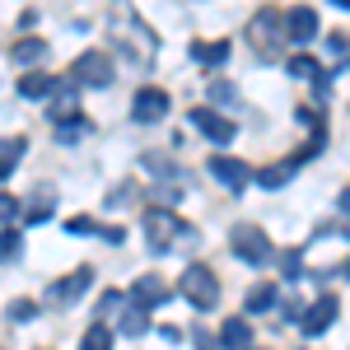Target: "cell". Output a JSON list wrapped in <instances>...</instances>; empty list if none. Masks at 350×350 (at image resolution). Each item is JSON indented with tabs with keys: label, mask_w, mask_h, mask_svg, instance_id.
<instances>
[{
	"label": "cell",
	"mask_w": 350,
	"mask_h": 350,
	"mask_svg": "<svg viewBox=\"0 0 350 350\" xmlns=\"http://www.w3.org/2000/svg\"><path fill=\"white\" fill-rule=\"evenodd\" d=\"M112 38H117V47L131 56L135 66H150V61H154V52H159V38L140 24V14H126L122 24H112Z\"/></svg>",
	"instance_id": "obj_1"
},
{
	"label": "cell",
	"mask_w": 350,
	"mask_h": 350,
	"mask_svg": "<svg viewBox=\"0 0 350 350\" xmlns=\"http://www.w3.org/2000/svg\"><path fill=\"white\" fill-rule=\"evenodd\" d=\"M247 42H252L262 56H275V52H280V42H285V14H280L275 5L257 10L252 24H247Z\"/></svg>",
	"instance_id": "obj_2"
},
{
	"label": "cell",
	"mask_w": 350,
	"mask_h": 350,
	"mask_svg": "<svg viewBox=\"0 0 350 350\" xmlns=\"http://www.w3.org/2000/svg\"><path fill=\"white\" fill-rule=\"evenodd\" d=\"M229 247L239 252L243 262H252V267H267L271 257H275V247H271V239H267V229H257V224H234V234H229Z\"/></svg>",
	"instance_id": "obj_3"
},
{
	"label": "cell",
	"mask_w": 350,
	"mask_h": 350,
	"mask_svg": "<svg viewBox=\"0 0 350 350\" xmlns=\"http://www.w3.org/2000/svg\"><path fill=\"white\" fill-rule=\"evenodd\" d=\"M140 229H145V243H150L154 252H168V247H173V239L183 234V219L173 215V211H163V206H145Z\"/></svg>",
	"instance_id": "obj_4"
},
{
	"label": "cell",
	"mask_w": 350,
	"mask_h": 350,
	"mask_svg": "<svg viewBox=\"0 0 350 350\" xmlns=\"http://www.w3.org/2000/svg\"><path fill=\"white\" fill-rule=\"evenodd\" d=\"M183 295H187L201 313H211V308L219 304V275L211 267H201V262H196V267L183 271Z\"/></svg>",
	"instance_id": "obj_5"
},
{
	"label": "cell",
	"mask_w": 350,
	"mask_h": 350,
	"mask_svg": "<svg viewBox=\"0 0 350 350\" xmlns=\"http://www.w3.org/2000/svg\"><path fill=\"white\" fill-rule=\"evenodd\" d=\"M70 80L84 84V89H108L112 84V56L108 52H84L75 61V75Z\"/></svg>",
	"instance_id": "obj_6"
},
{
	"label": "cell",
	"mask_w": 350,
	"mask_h": 350,
	"mask_svg": "<svg viewBox=\"0 0 350 350\" xmlns=\"http://www.w3.org/2000/svg\"><path fill=\"white\" fill-rule=\"evenodd\" d=\"M47 112H52V122H61V126H66V122H80V84L75 80H56Z\"/></svg>",
	"instance_id": "obj_7"
},
{
	"label": "cell",
	"mask_w": 350,
	"mask_h": 350,
	"mask_svg": "<svg viewBox=\"0 0 350 350\" xmlns=\"http://www.w3.org/2000/svg\"><path fill=\"white\" fill-rule=\"evenodd\" d=\"M89 285H94V267H75L70 275H61V280H56L47 299H52L56 308H66V304H80Z\"/></svg>",
	"instance_id": "obj_8"
},
{
	"label": "cell",
	"mask_w": 350,
	"mask_h": 350,
	"mask_svg": "<svg viewBox=\"0 0 350 350\" xmlns=\"http://www.w3.org/2000/svg\"><path fill=\"white\" fill-rule=\"evenodd\" d=\"M206 168H211V178H215L224 191H243L247 183H252V168H247L243 159H229V154H215Z\"/></svg>",
	"instance_id": "obj_9"
},
{
	"label": "cell",
	"mask_w": 350,
	"mask_h": 350,
	"mask_svg": "<svg viewBox=\"0 0 350 350\" xmlns=\"http://www.w3.org/2000/svg\"><path fill=\"white\" fill-rule=\"evenodd\" d=\"M131 117L145 122V126L163 122V117H168V94H163V89H140V94L131 98Z\"/></svg>",
	"instance_id": "obj_10"
},
{
	"label": "cell",
	"mask_w": 350,
	"mask_h": 350,
	"mask_svg": "<svg viewBox=\"0 0 350 350\" xmlns=\"http://www.w3.org/2000/svg\"><path fill=\"white\" fill-rule=\"evenodd\" d=\"M191 126L201 135H211L215 145H229V140H234V122L219 117V112H211V108H191Z\"/></svg>",
	"instance_id": "obj_11"
},
{
	"label": "cell",
	"mask_w": 350,
	"mask_h": 350,
	"mask_svg": "<svg viewBox=\"0 0 350 350\" xmlns=\"http://www.w3.org/2000/svg\"><path fill=\"white\" fill-rule=\"evenodd\" d=\"M285 38H290V42H313V38H318V14H313L308 5H295V10L285 14Z\"/></svg>",
	"instance_id": "obj_12"
},
{
	"label": "cell",
	"mask_w": 350,
	"mask_h": 350,
	"mask_svg": "<svg viewBox=\"0 0 350 350\" xmlns=\"http://www.w3.org/2000/svg\"><path fill=\"white\" fill-rule=\"evenodd\" d=\"M336 318H341V304H336L332 295H323L313 308H308V313H304V332H308V336H323V332L336 323Z\"/></svg>",
	"instance_id": "obj_13"
},
{
	"label": "cell",
	"mask_w": 350,
	"mask_h": 350,
	"mask_svg": "<svg viewBox=\"0 0 350 350\" xmlns=\"http://www.w3.org/2000/svg\"><path fill=\"white\" fill-rule=\"evenodd\" d=\"M168 295H173V290L163 285L159 275H140L131 285V304H140V308H154V304H163Z\"/></svg>",
	"instance_id": "obj_14"
},
{
	"label": "cell",
	"mask_w": 350,
	"mask_h": 350,
	"mask_svg": "<svg viewBox=\"0 0 350 350\" xmlns=\"http://www.w3.org/2000/svg\"><path fill=\"white\" fill-rule=\"evenodd\" d=\"M10 61H14V66H24V70H38V66L47 61V42H42V38H24V42H14Z\"/></svg>",
	"instance_id": "obj_15"
},
{
	"label": "cell",
	"mask_w": 350,
	"mask_h": 350,
	"mask_svg": "<svg viewBox=\"0 0 350 350\" xmlns=\"http://www.w3.org/2000/svg\"><path fill=\"white\" fill-rule=\"evenodd\" d=\"M219 346L224 350H247L252 346V327H247V318H229V323L219 327Z\"/></svg>",
	"instance_id": "obj_16"
},
{
	"label": "cell",
	"mask_w": 350,
	"mask_h": 350,
	"mask_svg": "<svg viewBox=\"0 0 350 350\" xmlns=\"http://www.w3.org/2000/svg\"><path fill=\"white\" fill-rule=\"evenodd\" d=\"M295 168H299V159H280V163H271V168H262V173H252V178H257V187L275 191V187H285V183L295 178Z\"/></svg>",
	"instance_id": "obj_17"
},
{
	"label": "cell",
	"mask_w": 350,
	"mask_h": 350,
	"mask_svg": "<svg viewBox=\"0 0 350 350\" xmlns=\"http://www.w3.org/2000/svg\"><path fill=\"white\" fill-rule=\"evenodd\" d=\"M52 75H47V70H24V75H19V98H47V94H52Z\"/></svg>",
	"instance_id": "obj_18"
},
{
	"label": "cell",
	"mask_w": 350,
	"mask_h": 350,
	"mask_svg": "<svg viewBox=\"0 0 350 350\" xmlns=\"http://www.w3.org/2000/svg\"><path fill=\"white\" fill-rule=\"evenodd\" d=\"M191 61L196 66H224L229 61V42L219 38V42H191Z\"/></svg>",
	"instance_id": "obj_19"
},
{
	"label": "cell",
	"mask_w": 350,
	"mask_h": 350,
	"mask_svg": "<svg viewBox=\"0 0 350 350\" xmlns=\"http://www.w3.org/2000/svg\"><path fill=\"white\" fill-rule=\"evenodd\" d=\"M122 332H126V336H145V327H150V308H140V304H126V308H122Z\"/></svg>",
	"instance_id": "obj_20"
},
{
	"label": "cell",
	"mask_w": 350,
	"mask_h": 350,
	"mask_svg": "<svg viewBox=\"0 0 350 350\" xmlns=\"http://www.w3.org/2000/svg\"><path fill=\"white\" fill-rule=\"evenodd\" d=\"M19 159H24V140H19V135H5V140H0V178H10Z\"/></svg>",
	"instance_id": "obj_21"
},
{
	"label": "cell",
	"mask_w": 350,
	"mask_h": 350,
	"mask_svg": "<svg viewBox=\"0 0 350 350\" xmlns=\"http://www.w3.org/2000/svg\"><path fill=\"white\" fill-rule=\"evenodd\" d=\"M243 304H247V313H267L271 304H275V285H252Z\"/></svg>",
	"instance_id": "obj_22"
},
{
	"label": "cell",
	"mask_w": 350,
	"mask_h": 350,
	"mask_svg": "<svg viewBox=\"0 0 350 350\" xmlns=\"http://www.w3.org/2000/svg\"><path fill=\"white\" fill-rule=\"evenodd\" d=\"M80 350H112V332L108 327H89L80 336Z\"/></svg>",
	"instance_id": "obj_23"
},
{
	"label": "cell",
	"mask_w": 350,
	"mask_h": 350,
	"mask_svg": "<svg viewBox=\"0 0 350 350\" xmlns=\"http://www.w3.org/2000/svg\"><path fill=\"white\" fill-rule=\"evenodd\" d=\"M19 247H24V239H19L14 229H5V234H0V262H14V257H19Z\"/></svg>",
	"instance_id": "obj_24"
},
{
	"label": "cell",
	"mask_w": 350,
	"mask_h": 350,
	"mask_svg": "<svg viewBox=\"0 0 350 350\" xmlns=\"http://www.w3.org/2000/svg\"><path fill=\"white\" fill-rule=\"evenodd\" d=\"M47 211H52V187H42V196H38V206H28V224H42L47 219Z\"/></svg>",
	"instance_id": "obj_25"
},
{
	"label": "cell",
	"mask_w": 350,
	"mask_h": 350,
	"mask_svg": "<svg viewBox=\"0 0 350 350\" xmlns=\"http://www.w3.org/2000/svg\"><path fill=\"white\" fill-rule=\"evenodd\" d=\"M313 70H318V61H308V56H295L290 61V75H299V80H313Z\"/></svg>",
	"instance_id": "obj_26"
},
{
	"label": "cell",
	"mask_w": 350,
	"mask_h": 350,
	"mask_svg": "<svg viewBox=\"0 0 350 350\" xmlns=\"http://www.w3.org/2000/svg\"><path fill=\"white\" fill-rule=\"evenodd\" d=\"M14 215H19V201H14L10 191H0V224H10Z\"/></svg>",
	"instance_id": "obj_27"
},
{
	"label": "cell",
	"mask_w": 350,
	"mask_h": 350,
	"mask_svg": "<svg viewBox=\"0 0 350 350\" xmlns=\"http://www.w3.org/2000/svg\"><path fill=\"white\" fill-rule=\"evenodd\" d=\"M10 318H14V323H24V318H33V304H28V299H19V304H10Z\"/></svg>",
	"instance_id": "obj_28"
},
{
	"label": "cell",
	"mask_w": 350,
	"mask_h": 350,
	"mask_svg": "<svg viewBox=\"0 0 350 350\" xmlns=\"http://www.w3.org/2000/svg\"><path fill=\"white\" fill-rule=\"evenodd\" d=\"M75 135H84V122H66V126H61V140H66V145H70Z\"/></svg>",
	"instance_id": "obj_29"
},
{
	"label": "cell",
	"mask_w": 350,
	"mask_h": 350,
	"mask_svg": "<svg viewBox=\"0 0 350 350\" xmlns=\"http://www.w3.org/2000/svg\"><path fill=\"white\" fill-rule=\"evenodd\" d=\"M66 229H70V234H94V224H89V219H70Z\"/></svg>",
	"instance_id": "obj_30"
},
{
	"label": "cell",
	"mask_w": 350,
	"mask_h": 350,
	"mask_svg": "<svg viewBox=\"0 0 350 350\" xmlns=\"http://www.w3.org/2000/svg\"><path fill=\"white\" fill-rule=\"evenodd\" d=\"M211 98H215V103H219V98H234V84H215V89H211Z\"/></svg>",
	"instance_id": "obj_31"
},
{
	"label": "cell",
	"mask_w": 350,
	"mask_h": 350,
	"mask_svg": "<svg viewBox=\"0 0 350 350\" xmlns=\"http://www.w3.org/2000/svg\"><path fill=\"white\" fill-rule=\"evenodd\" d=\"M346 211H350V191L341 187V191H336V215H346Z\"/></svg>",
	"instance_id": "obj_32"
},
{
	"label": "cell",
	"mask_w": 350,
	"mask_h": 350,
	"mask_svg": "<svg viewBox=\"0 0 350 350\" xmlns=\"http://www.w3.org/2000/svg\"><path fill=\"white\" fill-rule=\"evenodd\" d=\"M332 5H336V10H346V5H350V0H332Z\"/></svg>",
	"instance_id": "obj_33"
}]
</instances>
